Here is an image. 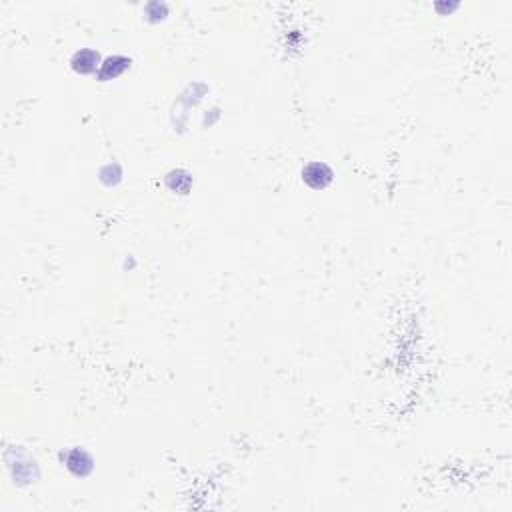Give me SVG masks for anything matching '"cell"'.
Instances as JSON below:
<instances>
[{
	"label": "cell",
	"instance_id": "cell-1",
	"mask_svg": "<svg viewBox=\"0 0 512 512\" xmlns=\"http://www.w3.org/2000/svg\"><path fill=\"white\" fill-rule=\"evenodd\" d=\"M332 170L325 163H310L303 170V181L310 188H327L332 183Z\"/></svg>",
	"mask_w": 512,
	"mask_h": 512
},
{
	"label": "cell",
	"instance_id": "cell-2",
	"mask_svg": "<svg viewBox=\"0 0 512 512\" xmlns=\"http://www.w3.org/2000/svg\"><path fill=\"white\" fill-rule=\"evenodd\" d=\"M72 68L81 74H90V72H96L101 68V57L96 50H90V48H82L79 50L74 57H72Z\"/></svg>",
	"mask_w": 512,
	"mask_h": 512
},
{
	"label": "cell",
	"instance_id": "cell-3",
	"mask_svg": "<svg viewBox=\"0 0 512 512\" xmlns=\"http://www.w3.org/2000/svg\"><path fill=\"white\" fill-rule=\"evenodd\" d=\"M126 62H130V59H126V57H110V59H106V61L101 64V70H99V74H101V79H116V76H121L126 68H119V64L123 66Z\"/></svg>",
	"mask_w": 512,
	"mask_h": 512
}]
</instances>
